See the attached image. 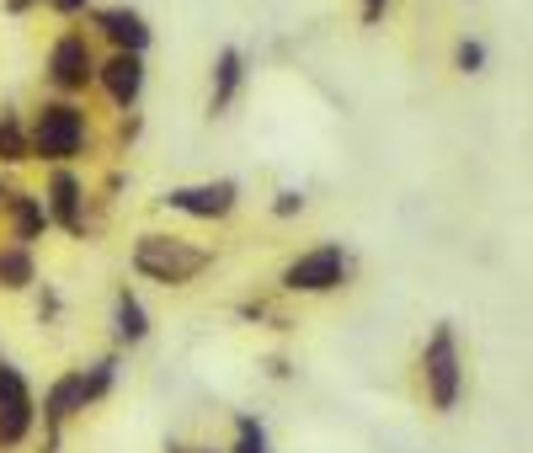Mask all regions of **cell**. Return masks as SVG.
<instances>
[{
	"instance_id": "obj_3",
	"label": "cell",
	"mask_w": 533,
	"mask_h": 453,
	"mask_svg": "<svg viewBox=\"0 0 533 453\" xmlns=\"http://www.w3.org/2000/svg\"><path fill=\"white\" fill-rule=\"evenodd\" d=\"M422 389L437 416H453L464 406V352H459V331L448 321L432 326V337L422 346Z\"/></svg>"
},
{
	"instance_id": "obj_26",
	"label": "cell",
	"mask_w": 533,
	"mask_h": 453,
	"mask_svg": "<svg viewBox=\"0 0 533 453\" xmlns=\"http://www.w3.org/2000/svg\"><path fill=\"white\" fill-rule=\"evenodd\" d=\"M166 453H193V449H187V443H176V438H171V443H166Z\"/></svg>"
},
{
	"instance_id": "obj_6",
	"label": "cell",
	"mask_w": 533,
	"mask_h": 453,
	"mask_svg": "<svg viewBox=\"0 0 533 453\" xmlns=\"http://www.w3.org/2000/svg\"><path fill=\"white\" fill-rule=\"evenodd\" d=\"M43 209H48V225L64 229L70 240H81L86 225H91V192H86V176L75 166H48L43 176Z\"/></svg>"
},
{
	"instance_id": "obj_13",
	"label": "cell",
	"mask_w": 533,
	"mask_h": 453,
	"mask_svg": "<svg viewBox=\"0 0 533 453\" xmlns=\"http://www.w3.org/2000/svg\"><path fill=\"white\" fill-rule=\"evenodd\" d=\"M38 288V251L0 240V294H32Z\"/></svg>"
},
{
	"instance_id": "obj_21",
	"label": "cell",
	"mask_w": 533,
	"mask_h": 453,
	"mask_svg": "<svg viewBox=\"0 0 533 453\" xmlns=\"http://www.w3.org/2000/svg\"><path fill=\"white\" fill-rule=\"evenodd\" d=\"M305 209H310V198H305L299 187H283V192L272 198V219H299Z\"/></svg>"
},
{
	"instance_id": "obj_12",
	"label": "cell",
	"mask_w": 533,
	"mask_h": 453,
	"mask_svg": "<svg viewBox=\"0 0 533 453\" xmlns=\"http://www.w3.org/2000/svg\"><path fill=\"white\" fill-rule=\"evenodd\" d=\"M107 326H112V346H144L150 341V310L128 283L112 294V321Z\"/></svg>"
},
{
	"instance_id": "obj_20",
	"label": "cell",
	"mask_w": 533,
	"mask_h": 453,
	"mask_svg": "<svg viewBox=\"0 0 533 453\" xmlns=\"http://www.w3.org/2000/svg\"><path fill=\"white\" fill-rule=\"evenodd\" d=\"M486 59H491V54H486V43H480V38H464V43L453 48V70H459V75H480V70H486Z\"/></svg>"
},
{
	"instance_id": "obj_27",
	"label": "cell",
	"mask_w": 533,
	"mask_h": 453,
	"mask_svg": "<svg viewBox=\"0 0 533 453\" xmlns=\"http://www.w3.org/2000/svg\"><path fill=\"white\" fill-rule=\"evenodd\" d=\"M5 192H11V176H5V171H0V203H5Z\"/></svg>"
},
{
	"instance_id": "obj_11",
	"label": "cell",
	"mask_w": 533,
	"mask_h": 453,
	"mask_svg": "<svg viewBox=\"0 0 533 453\" xmlns=\"http://www.w3.org/2000/svg\"><path fill=\"white\" fill-rule=\"evenodd\" d=\"M0 225H5V240L32 245V251H38V240L54 229V225H48L43 198H38V192H21V187H11V192H5V203H0Z\"/></svg>"
},
{
	"instance_id": "obj_28",
	"label": "cell",
	"mask_w": 533,
	"mask_h": 453,
	"mask_svg": "<svg viewBox=\"0 0 533 453\" xmlns=\"http://www.w3.org/2000/svg\"><path fill=\"white\" fill-rule=\"evenodd\" d=\"M193 453H224V449H193Z\"/></svg>"
},
{
	"instance_id": "obj_17",
	"label": "cell",
	"mask_w": 533,
	"mask_h": 453,
	"mask_svg": "<svg viewBox=\"0 0 533 453\" xmlns=\"http://www.w3.org/2000/svg\"><path fill=\"white\" fill-rule=\"evenodd\" d=\"M224 453H272V438H267L262 416L240 411V416H235V432H229V443H224Z\"/></svg>"
},
{
	"instance_id": "obj_8",
	"label": "cell",
	"mask_w": 533,
	"mask_h": 453,
	"mask_svg": "<svg viewBox=\"0 0 533 453\" xmlns=\"http://www.w3.org/2000/svg\"><path fill=\"white\" fill-rule=\"evenodd\" d=\"M91 86L102 91L117 113H133L139 97H144V86H150V64H144V54L107 48L102 59H97V81H91Z\"/></svg>"
},
{
	"instance_id": "obj_4",
	"label": "cell",
	"mask_w": 533,
	"mask_h": 453,
	"mask_svg": "<svg viewBox=\"0 0 533 453\" xmlns=\"http://www.w3.org/2000/svg\"><path fill=\"white\" fill-rule=\"evenodd\" d=\"M352 278V256L341 240H320V245H305L299 256H288L283 267V294H305V299H320V294H336L341 283Z\"/></svg>"
},
{
	"instance_id": "obj_15",
	"label": "cell",
	"mask_w": 533,
	"mask_h": 453,
	"mask_svg": "<svg viewBox=\"0 0 533 453\" xmlns=\"http://www.w3.org/2000/svg\"><path fill=\"white\" fill-rule=\"evenodd\" d=\"M245 86V54L240 48H219L213 54V86H209V113H224Z\"/></svg>"
},
{
	"instance_id": "obj_25",
	"label": "cell",
	"mask_w": 533,
	"mask_h": 453,
	"mask_svg": "<svg viewBox=\"0 0 533 453\" xmlns=\"http://www.w3.org/2000/svg\"><path fill=\"white\" fill-rule=\"evenodd\" d=\"M384 5H390V0H363V21H379V16H384Z\"/></svg>"
},
{
	"instance_id": "obj_1",
	"label": "cell",
	"mask_w": 533,
	"mask_h": 453,
	"mask_svg": "<svg viewBox=\"0 0 533 453\" xmlns=\"http://www.w3.org/2000/svg\"><path fill=\"white\" fill-rule=\"evenodd\" d=\"M91 144V113L75 97H48L27 113V150L38 166H75Z\"/></svg>"
},
{
	"instance_id": "obj_16",
	"label": "cell",
	"mask_w": 533,
	"mask_h": 453,
	"mask_svg": "<svg viewBox=\"0 0 533 453\" xmlns=\"http://www.w3.org/2000/svg\"><path fill=\"white\" fill-rule=\"evenodd\" d=\"M27 160H32V150H27V117L16 113V107H5L0 113V171L27 166Z\"/></svg>"
},
{
	"instance_id": "obj_18",
	"label": "cell",
	"mask_w": 533,
	"mask_h": 453,
	"mask_svg": "<svg viewBox=\"0 0 533 453\" xmlns=\"http://www.w3.org/2000/svg\"><path fill=\"white\" fill-rule=\"evenodd\" d=\"M81 384H86V400H91V406H102L107 395L117 389V352H107V357H97V363H86V368H81Z\"/></svg>"
},
{
	"instance_id": "obj_7",
	"label": "cell",
	"mask_w": 533,
	"mask_h": 453,
	"mask_svg": "<svg viewBox=\"0 0 533 453\" xmlns=\"http://www.w3.org/2000/svg\"><path fill=\"white\" fill-rule=\"evenodd\" d=\"M166 214H182V219H198V225H224L235 209H240V182L229 176H209V182H187V187H171L160 198Z\"/></svg>"
},
{
	"instance_id": "obj_22",
	"label": "cell",
	"mask_w": 533,
	"mask_h": 453,
	"mask_svg": "<svg viewBox=\"0 0 533 453\" xmlns=\"http://www.w3.org/2000/svg\"><path fill=\"white\" fill-rule=\"evenodd\" d=\"M43 5H48V11H54L59 21H81V16H86V11H91L97 0H43Z\"/></svg>"
},
{
	"instance_id": "obj_19",
	"label": "cell",
	"mask_w": 533,
	"mask_h": 453,
	"mask_svg": "<svg viewBox=\"0 0 533 453\" xmlns=\"http://www.w3.org/2000/svg\"><path fill=\"white\" fill-rule=\"evenodd\" d=\"M27 395H38V389H32V379H27L16 363H5V357H0V406H11V400H27Z\"/></svg>"
},
{
	"instance_id": "obj_24",
	"label": "cell",
	"mask_w": 533,
	"mask_h": 453,
	"mask_svg": "<svg viewBox=\"0 0 533 453\" xmlns=\"http://www.w3.org/2000/svg\"><path fill=\"white\" fill-rule=\"evenodd\" d=\"M5 16H27V11H43V0H0Z\"/></svg>"
},
{
	"instance_id": "obj_10",
	"label": "cell",
	"mask_w": 533,
	"mask_h": 453,
	"mask_svg": "<svg viewBox=\"0 0 533 453\" xmlns=\"http://www.w3.org/2000/svg\"><path fill=\"white\" fill-rule=\"evenodd\" d=\"M86 16H91V27H97V38H102L107 48L150 54V43H155V27H150V16L139 5H91Z\"/></svg>"
},
{
	"instance_id": "obj_5",
	"label": "cell",
	"mask_w": 533,
	"mask_h": 453,
	"mask_svg": "<svg viewBox=\"0 0 533 453\" xmlns=\"http://www.w3.org/2000/svg\"><path fill=\"white\" fill-rule=\"evenodd\" d=\"M97 59L102 54L91 48V38L81 27H64V32H54V43L43 54V81L54 86V97H86L97 81Z\"/></svg>"
},
{
	"instance_id": "obj_9",
	"label": "cell",
	"mask_w": 533,
	"mask_h": 453,
	"mask_svg": "<svg viewBox=\"0 0 533 453\" xmlns=\"http://www.w3.org/2000/svg\"><path fill=\"white\" fill-rule=\"evenodd\" d=\"M86 411H91V400H86L81 368L54 373V379H48V389L38 395V427H48V432H70Z\"/></svg>"
},
{
	"instance_id": "obj_2",
	"label": "cell",
	"mask_w": 533,
	"mask_h": 453,
	"mask_svg": "<svg viewBox=\"0 0 533 453\" xmlns=\"http://www.w3.org/2000/svg\"><path fill=\"white\" fill-rule=\"evenodd\" d=\"M128 267L160 288H187L193 278H203L213 267L209 245H193L187 235H160V229H144L128 251Z\"/></svg>"
},
{
	"instance_id": "obj_23",
	"label": "cell",
	"mask_w": 533,
	"mask_h": 453,
	"mask_svg": "<svg viewBox=\"0 0 533 453\" xmlns=\"http://www.w3.org/2000/svg\"><path fill=\"white\" fill-rule=\"evenodd\" d=\"M59 315H64V299L43 283V288H38V321H59Z\"/></svg>"
},
{
	"instance_id": "obj_14",
	"label": "cell",
	"mask_w": 533,
	"mask_h": 453,
	"mask_svg": "<svg viewBox=\"0 0 533 453\" xmlns=\"http://www.w3.org/2000/svg\"><path fill=\"white\" fill-rule=\"evenodd\" d=\"M38 438V395L0 406V453H21Z\"/></svg>"
}]
</instances>
